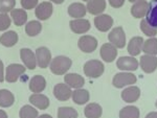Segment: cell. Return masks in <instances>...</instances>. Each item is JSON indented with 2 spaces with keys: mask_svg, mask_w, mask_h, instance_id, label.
Instances as JSON below:
<instances>
[{
  "mask_svg": "<svg viewBox=\"0 0 157 118\" xmlns=\"http://www.w3.org/2000/svg\"><path fill=\"white\" fill-rule=\"evenodd\" d=\"M12 20L7 14H0V31H4L11 26Z\"/></svg>",
  "mask_w": 157,
  "mask_h": 118,
  "instance_id": "8d00e7d4",
  "label": "cell"
},
{
  "mask_svg": "<svg viewBox=\"0 0 157 118\" xmlns=\"http://www.w3.org/2000/svg\"><path fill=\"white\" fill-rule=\"evenodd\" d=\"M143 51L146 54H150V56H155L157 54V39L156 38H151L148 39L146 42H144Z\"/></svg>",
  "mask_w": 157,
  "mask_h": 118,
  "instance_id": "4dcf8cb0",
  "label": "cell"
},
{
  "mask_svg": "<svg viewBox=\"0 0 157 118\" xmlns=\"http://www.w3.org/2000/svg\"><path fill=\"white\" fill-rule=\"evenodd\" d=\"M49 1H52V2H55V3H57V4H61V3H63V2H64V0H49Z\"/></svg>",
  "mask_w": 157,
  "mask_h": 118,
  "instance_id": "ee69618b",
  "label": "cell"
},
{
  "mask_svg": "<svg viewBox=\"0 0 157 118\" xmlns=\"http://www.w3.org/2000/svg\"><path fill=\"white\" fill-rule=\"evenodd\" d=\"M20 118H38V111L29 105H25L20 109Z\"/></svg>",
  "mask_w": 157,
  "mask_h": 118,
  "instance_id": "d6a6232c",
  "label": "cell"
},
{
  "mask_svg": "<svg viewBox=\"0 0 157 118\" xmlns=\"http://www.w3.org/2000/svg\"><path fill=\"white\" fill-rule=\"evenodd\" d=\"M15 102V96L11 91L6 89L0 90V107L9 108L12 107Z\"/></svg>",
  "mask_w": 157,
  "mask_h": 118,
  "instance_id": "4316f807",
  "label": "cell"
},
{
  "mask_svg": "<svg viewBox=\"0 0 157 118\" xmlns=\"http://www.w3.org/2000/svg\"><path fill=\"white\" fill-rule=\"evenodd\" d=\"M86 11H87L86 6L82 3H78V2L71 3L68 6V15L72 18L81 19L86 15Z\"/></svg>",
  "mask_w": 157,
  "mask_h": 118,
  "instance_id": "d4e9b609",
  "label": "cell"
},
{
  "mask_svg": "<svg viewBox=\"0 0 157 118\" xmlns=\"http://www.w3.org/2000/svg\"><path fill=\"white\" fill-rule=\"evenodd\" d=\"M139 96H140V89L135 86L129 87L121 92V98L124 101L129 102V104L135 102L139 98Z\"/></svg>",
  "mask_w": 157,
  "mask_h": 118,
  "instance_id": "ac0fdd59",
  "label": "cell"
},
{
  "mask_svg": "<svg viewBox=\"0 0 157 118\" xmlns=\"http://www.w3.org/2000/svg\"><path fill=\"white\" fill-rule=\"evenodd\" d=\"M147 22L154 28H157V0H152L149 3L148 13H147Z\"/></svg>",
  "mask_w": 157,
  "mask_h": 118,
  "instance_id": "cb8c5ba5",
  "label": "cell"
},
{
  "mask_svg": "<svg viewBox=\"0 0 157 118\" xmlns=\"http://www.w3.org/2000/svg\"><path fill=\"white\" fill-rule=\"evenodd\" d=\"M29 87L33 93H41L46 87V81L42 75H35L30 79Z\"/></svg>",
  "mask_w": 157,
  "mask_h": 118,
  "instance_id": "ffe728a7",
  "label": "cell"
},
{
  "mask_svg": "<svg viewBox=\"0 0 157 118\" xmlns=\"http://www.w3.org/2000/svg\"><path fill=\"white\" fill-rule=\"evenodd\" d=\"M130 2H137V1H139V0H129Z\"/></svg>",
  "mask_w": 157,
  "mask_h": 118,
  "instance_id": "f6af8a7d",
  "label": "cell"
},
{
  "mask_svg": "<svg viewBox=\"0 0 157 118\" xmlns=\"http://www.w3.org/2000/svg\"><path fill=\"white\" fill-rule=\"evenodd\" d=\"M84 113L87 118H100L102 116L103 109L98 104L92 102V104H89L86 106Z\"/></svg>",
  "mask_w": 157,
  "mask_h": 118,
  "instance_id": "83f0119b",
  "label": "cell"
},
{
  "mask_svg": "<svg viewBox=\"0 0 157 118\" xmlns=\"http://www.w3.org/2000/svg\"><path fill=\"white\" fill-rule=\"evenodd\" d=\"M108 39L110 41V43L114 45L116 48H124L126 45V35L123 27L121 26L113 28L109 34Z\"/></svg>",
  "mask_w": 157,
  "mask_h": 118,
  "instance_id": "277c9868",
  "label": "cell"
},
{
  "mask_svg": "<svg viewBox=\"0 0 157 118\" xmlns=\"http://www.w3.org/2000/svg\"><path fill=\"white\" fill-rule=\"evenodd\" d=\"M72 61L65 56H58L50 62V71L56 75H63L70 69Z\"/></svg>",
  "mask_w": 157,
  "mask_h": 118,
  "instance_id": "6da1fadb",
  "label": "cell"
},
{
  "mask_svg": "<svg viewBox=\"0 0 157 118\" xmlns=\"http://www.w3.org/2000/svg\"><path fill=\"white\" fill-rule=\"evenodd\" d=\"M52 4L50 2H41L40 4H38V6L35 9V15L39 20H47L48 18H50V16L52 15Z\"/></svg>",
  "mask_w": 157,
  "mask_h": 118,
  "instance_id": "30bf717a",
  "label": "cell"
},
{
  "mask_svg": "<svg viewBox=\"0 0 157 118\" xmlns=\"http://www.w3.org/2000/svg\"><path fill=\"white\" fill-rule=\"evenodd\" d=\"M36 59H37V64L40 68H42V69L47 68L49 63L52 62V53H50L49 49L44 46L37 48Z\"/></svg>",
  "mask_w": 157,
  "mask_h": 118,
  "instance_id": "52a82bcc",
  "label": "cell"
},
{
  "mask_svg": "<svg viewBox=\"0 0 157 118\" xmlns=\"http://www.w3.org/2000/svg\"><path fill=\"white\" fill-rule=\"evenodd\" d=\"M18 34L14 31H9L0 36V44L6 47H13L18 42Z\"/></svg>",
  "mask_w": 157,
  "mask_h": 118,
  "instance_id": "603a6c76",
  "label": "cell"
},
{
  "mask_svg": "<svg viewBox=\"0 0 157 118\" xmlns=\"http://www.w3.org/2000/svg\"><path fill=\"white\" fill-rule=\"evenodd\" d=\"M140 29H141V31H143L144 34H145L146 36H148V37H154V36H156V35H157V28L152 27L151 25L147 22L146 19L141 20Z\"/></svg>",
  "mask_w": 157,
  "mask_h": 118,
  "instance_id": "e575fe53",
  "label": "cell"
},
{
  "mask_svg": "<svg viewBox=\"0 0 157 118\" xmlns=\"http://www.w3.org/2000/svg\"><path fill=\"white\" fill-rule=\"evenodd\" d=\"M104 64L98 60H90L84 65V73L91 79L100 77L104 73Z\"/></svg>",
  "mask_w": 157,
  "mask_h": 118,
  "instance_id": "7a4b0ae2",
  "label": "cell"
},
{
  "mask_svg": "<svg viewBox=\"0 0 157 118\" xmlns=\"http://www.w3.org/2000/svg\"><path fill=\"white\" fill-rule=\"evenodd\" d=\"M86 9L91 15H100L105 11L106 1L105 0H90L87 2Z\"/></svg>",
  "mask_w": 157,
  "mask_h": 118,
  "instance_id": "7402d4cb",
  "label": "cell"
},
{
  "mask_svg": "<svg viewBox=\"0 0 157 118\" xmlns=\"http://www.w3.org/2000/svg\"><path fill=\"white\" fill-rule=\"evenodd\" d=\"M58 118H78V112L73 108L61 107L58 110Z\"/></svg>",
  "mask_w": 157,
  "mask_h": 118,
  "instance_id": "836d02e7",
  "label": "cell"
},
{
  "mask_svg": "<svg viewBox=\"0 0 157 118\" xmlns=\"http://www.w3.org/2000/svg\"><path fill=\"white\" fill-rule=\"evenodd\" d=\"M72 100L77 105H84L89 100V92L85 89H77L75 91L72 92Z\"/></svg>",
  "mask_w": 157,
  "mask_h": 118,
  "instance_id": "f1b7e54d",
  "label": "cell"
},
{
  "mask_svg": "<svg viewBox=\"0 0 157 118\" xmlns=\"http://www.w3.org/2000/svg\"><path fill=\"white\" fill-rule=\"evenodd\" d=\"M140 67L146 73H152L157 69V57L155 56L145 54L140 57Z\"/></svg>",
  "mask_w": 157,
  "mask_h": 118,
  "instance_id": "7c38bea8",
  "label": "cell"
},
{
  "mask_svg": "<svg viewBox=\"0 0 157 118\" xmlns=\"http://www.w3.org/2000/svg\"><path fill=\"white\" fill-rule=\"evenodd\" d=\"M54 95L60 101H66L72 95L71 88L67 84H58L54 88Z\"/></svg>",
  "mask_w": 157,
  "mask_h": 118,
  "instance_id": "8fae6325",
  "label": "cell"
},
{
  "mask_svg": "<svg viewBox=\"0 0 157 118\" xmlns=\"http://www.w3.org/2000/svg\"><path fill=\"white\" fill-rule=\"evenodd\" d=\"M78 48L86 53H91L98 47V40L92 36H83L78 41Z\"/></svg>",
  "mask_w": 157,
  "mask_h": 118,
  "instance_id": "8992f818",
  "label": "cell"
},
{
  "mask_svg": "<svg viewBox=\"0 0 157 118\" xmlns=\"http://www.w3.org/2000/svg\"><path fill=\"white\" fill-rule=\"evenodd\" d=\"M26 68L21 64H10L6 67V79L7 83H15L18 81V79L21 76L22 74H24Z\"/></svg>",
  "mask_w": 157,
  "mask_h": 118,
  "instance_id": "3957f363",
  "label": "cell"
},
{
  "mask_svg": "<svg viewBox=\"0 0 157 118\" xmlns=\"http://www.w3.org/2000/svg\"><path fill=\"white\" fill-rule=\"evenodd\" d=\"M6 79V76H4V67H3V63L0 60V83H2Z\"/></svg>",
  "mask_w": 157,
  "mask_h": 118,
  "instance_id": "ab89813d",
  "label": "cell"
},
{
  "mask_svg": "<svg viewBox=\"0 0 157 118\" xmlns=\"http://www.w3.org/2000/svg\"><path fill=\"white\" fill-rule=\"evenodd\" d=\"M38 1L39 0H20L23 9H33L38 6Z\"/></svg>",
  "mask_w": 157,
  "mask_h": 118,
  "instance_id": "74e56055",
  "label": "cell"
},
{
  "mask_svg": "<svg viewBox=\"0 0 157 118\" xmlns=\"http://www.w3.org/2000/svg\"><path fill=\"white\" fill-rule=\"evenodd\" d=\"M148 9H149V3L145 0H139V1L136 2L134 6L131 7V14L134 18H144V17L147 15L148 13Z\"/></svg>",
  "mask_w": 157,
  "mask_h": 118,
  "instance_id": "e0dca14e",
  "label": "cell"
},
{
  "mask_svg": "<svg viewBox=\"0 0 157 118\" xmlns=\"http://www.w3.org/2000/svg\"><path fill=\"white\" fill-rule=\"evenodd\" d=\"M156 108H157V101H156Z\"/></svg>",
  "mask_w": 157,
  "mask_h": 118,
  "instance_id": "7dc6e473",
  "label": "cell"
},
{
  "mask_svg": "<svg viewBox=\"0 0 157 118\" xmlns=\"http://www.w3.org/2000/svg\"><path fill=\"white\" fill-rule=\"evenodd\" d=\"M101 57L105 62L111 63L117 57V49L111 43H106L101 47Z\"/></svg>",
  "mask_w": 157,
  "mask_h": 118,
  "instance_id": "5bb4252c",
  "label": "cell"
},
{
  "mask_svg": "<svg viewBox=\"0 0 157 118\" xmlns=\"http://www.w3.org/2000/svg\"><path fill=\"white\" fill-rule=\"evenodd\" d=\"M20 57L23 62L24 66L29 70H34L37 66V59L36 53L29 48H22L20 50Z\"/></svg>",
  "mask_w": 157,
  "mask_h": 118,
  "instance_id": "ba28073f",
  "label": "cell"
},
{
  "mask_svg": "<svg viewBox=\"0 0 157 118\" xmlns=\"http://www.w3.org/2000/svg\"><path fill=\"white\" fill-rule=\"evenodd\" d=\"M70 29L75 34H85L90 29V22L87 19H75L69 22Z\"/></svg>",
  "mask_w": 157,
  "mask_h": 118,
  "instance_id": "4fadbf2b",
  "label": "cell"
},
{
  "mask_svg": "<svg viewBox=\"0 0 157 118\" xmlns=\"http://www.w3.org/2000/svg\"><path fill=\"white\" fill-rule=\"evenodd\" d=\"M42 31V24L37 20L29 21V23L25 25V32L29 37H36L39 35Z\"/></svg>",
  "mask_w": 157,
  "mask_h": 118,
  "instance_id": "f546056e",
  "label": "cell"
},
{
  "mask_svg": "<svg viewBox=\"0 0 157 118\" xmlns=\"http://www.w3.org/2000/svg\"><path fill=\"white\" fill-rule=\"evenodd\" d=\"M146 118H157V113H156V112L149 113V114L146 116Z\"/></svg>",
  "mask_w": 157,
  "mask_h": 118,
  "instance_id": "60d3db41",
  "label": "cell"
},
{
  "mask_svg": "<svg viewBox=\"0 0 157 118\" xmlns=\"http://www.w3.org/2000/svg\"><path fill=\"white\" fill-rule=\"evenodd\" d=\"M138 61L132 57H121L116 62L117 68L126 71H135L138 68Z\"/></svg>",
  "mask_w": 157,
  "mask_h": 118,
  "instance_id": "9c48e42d",
  "label": "cell"
},
{
  "mask_svg": "<svg viewBox=\"0 0 157 118\" xmlns=\"http://www.w3.org/2000/svg\"><path fill=\"white\" fill-rule=\"evenodd\" d=\"M11 18L16 26H22L27 21V14L22 9H15L11 12Z\"/></svg>",
  "mask_w": 157,
  "mask_h": 118,
  "instance_id": "484cf974",
  "label": "cell"
},
{
  "mask_svg": "<svg viewBox=\"0 0 157 118\" xmlns=\"http://www.w3.org/2000/svg\"><path fill=\"white\" fill-rule=\"evenodd\" d=\"M136 76L129 72H121V73L115 74L112 79V84L115 88H124L125 86L133 85L136 83Z\"/></svg>",
  "mask_w": 157,
  "mask_h": 118,
  "instance_id": "5b68a950",
  "label": "cell"
},
{
  "mask_svg": "<svg viewBox=\"0 0 157 118\" xmlns=\"http://www.w3.org/2000/svg\"><path fill=\"white\" fill-rule=\"evenodd\" d=\"M120 118H139V110L134 106H127L121 110Z\"/></svg>",
  "mask_w": 157,
  "mask_h": 118,
  "instance_id": "1f68e13d",
  "label": "cell"
},
{
  "mask_svg": "<svg viewBox=\"0 0 157 118\" xmlns=\"http://www.w3.org/2000/svg\"><path fill=\"white\" fill-rule=\"evenodd\" d=\"M29 102L40 110H46L49 107V99L47 96L39 93H34L29 96Z\"/></svg>",
  "mask_w": 157,
  "mask_h": 118,
  "instance_id": "2e32d148",
  "label": "cell"
},
{
  "mask_svg": "<svg viewBox=\"0 0 157 118\" xmlns=\"http://www.w3.org/2000/svg\"><path fill=\"white\" fill-rule=\"evenodd\" d=\"M0 118H7V114L6 111L0 110Z\"/></svg>",
  "mask_w": 157,
  "mask_h": 118,
  "instance_id": "b9f144b4",
  "label": "cell"
},
{
  "mask_svg": "<svg viewBox=\"0 0 157 118\" xmlns=\"http://www.w3.org/2000/svg\"><path fill=\"white\" fill-rule=\"evenodd\" d=\"M38 118H52L50 115L48 114H43V115H40V116H38Z\"/></svg>",
  "mask_w": 157,
  "mask_h": 118,
  "instance_id": "7bdbcfd3",
  "label": "cell"
},
{
  "mask_svg": "<svg viewBox=\"0 0 157 118\" xmlns=\"http://www.w3.org/2000/svg\"><path fill=\"white\" fill-rule=\"evenodd\" d=\"M144 39L141 37H134L130 40L128 44V52L132 57L138 56L140 51L143 50L144 46Z\"/></svg>",
  "mask_w": 157,
  "mask_h": 118,
  "instance_id": "44dd1931",
  "label": "cell"
},
{
  "mask_svg": "<svg viewBox=\"0 0 157 118\" xmlns=\"http://www.w3.org/2000/svg\"><path fill=\"white\" fill-rule=\"evenodd\" d=\"M109 3L112 7H115V9H118V7H121L125 3V0H109Z\"/></svg>",
  "mask_w": 157,
  "mask_h": 118,
  "instance_id": "f35d334b",
  "label": "cell"
},
{
  "mask_svg": "<svg viewBox=\"0 0 157 118\" xmlns=\"http://www.w3.org/2000/svg\"><path fill=\"white\" fill-rule=\"evenodd\" d=\"M65 84H67L70 88L81 89L85 84V79L78 73H68L64 76Z\"/></svg>",
  "mask_w": 157,
  "mask_h": 118,
  "instance_id": "d6986e66",
  "label": "cell"
},
{
  "mask_svg": "<svg viewBox=\"0 0 157 118\" xmlns=\"http://www.w3.org/2000/svg\"><path fill=\"white\" fill-rule=\"evenodd\" d=\"M94 25L100 31H107L112 27L113 19L109 15H98L94 18Z\"/></svg>",
  "mask_w": 157,
  "mask_h": 118,
  "instance_id": "9a60e30c",
  "label": "cell"
},
{
  "mask_svg": "<svg viewBox=\"0 0 157 118\" xmlns=\"http://www.w3.org/2000/svg\"><path fill=\"white\" fill-rule=\"evenodd\" d=\"M83 1H87L88 2V1H90V0H83Z\"/></svg>",
  "mask_w": 157,
  "mask_h": 118,
  "instance_id": "bcb514c9",
  "label": "cell"
},
{
  "mask_svg": "<svg viewBox=\"0 0 157 118\" xmlns=\"http://www.w3.org/2000/svg\"><path fill=\"white\" fill-rule=\"evenodd\" d=\"M16 6V0H0V13L7 14L12 12Z\"/></svg>",
  "mask_w": 157,
  "mask_h": 118,
  "instance_id": "d590c367",
  "label": "cell"
}]
</instances>
